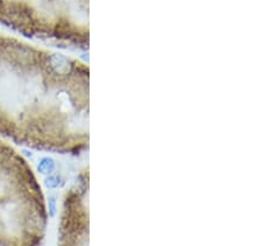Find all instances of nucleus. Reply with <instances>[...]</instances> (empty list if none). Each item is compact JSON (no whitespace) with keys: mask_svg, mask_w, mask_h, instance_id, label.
Returning <instances> with one entry per match:
<instances>
[{"mask_svg":"<svg viewBox=\"0 0 280 246\" xmlns=\"http://www.w3.org/2000/svg\"><path fill=\"white\" fill-rule=\"evenodd\" d=\"M89 117L86 62L0 33V138L80 154L89 148Z\"/></svg>","mask_w":280,"mask_h":246,"instance_id":"1","label":"nucleus"},{"mask_svg":"<svg viewBox=\"0 0 280 246\" xmlns=\"http://www.w3.org/2000/svg\"><path fill=\"white\" fill-rule=\"evenodd\" d=\"M46 227L48 208L37 174L0 138V246H39Z\"/></svg>","mask_w":280,"mask_h":246,"instance_id":"2","label":"nucleus"},{"mask_svg":"<svg viewBox=\"0 0 280 246\" xmlns=\"http://www.w3.org/2000/svg\"><path fill=\"white\" fill-rule=\"evenodd\" d=\"M90 0H0V24L30 39L87 49Z\"/></svg>","mask_w":280,"mask_h":246,"instance_id":"3","label":"nucleus"},{"mask_svg":"<svg viewBox=\"0 0 280 246\" xmlns=\"http://www.w3.org/2000/svg\"><path fill=\"white\" fill-rule=\"evenodd\" d=\"M59 246H89V168L80 172L65 192Z\"/></svg>","mask_w":280,"mask_h":246,"instance_id":"4","label":"nucleus"}]
</instances>
